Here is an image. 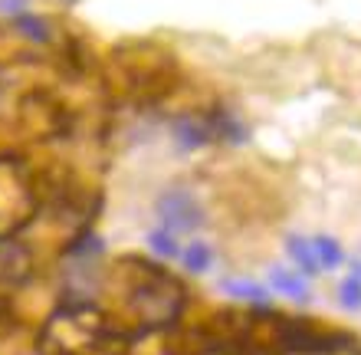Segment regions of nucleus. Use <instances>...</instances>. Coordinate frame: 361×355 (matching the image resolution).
<instances>
[{
	"label": "nucleus",
	"instance_id": "nucleus-1",
	"mask_svg": "<svg viewBox=\"0 0 361 355\" xmlns=\"http://www.w3.org/2000/svg\"><path fill=\"white\" fill-rule=\"evenodd\" d=\"M154 211L161 217L164 231L171 234H194L204 224V207L188 191H164L154 204Z\"/></svg>",
	"mask_w": 361,
	"mask_h": 355
},
{
	"label": "nucleus",
	"instance_id": "nucleus-2",
	"mask_svg": "<svg viewBox=\"0 0 361 355\" xmlns=\"http://www.w3.org/2000/svg\"><path fill=\"white\" fill-rule=\"evenodd\" d=\"M171 132H174V142H178L184 152H190V148H204V145H210L214 138H217V135H214V119H200V116L174 119Z\"/></svg>",
	"mask_w": 361,
	"mask_h": 355
},
{
	"label": "nucleus",
	"instance_id": "nucleus-3",
	"mask_svg": "<svg viewBox=\"0 0 361 355\" xmlns=\"http://www.w3.org/2000/svg\"><path fill=\"white\" fill-rule=\"evenodd\" d=\"M286 250H289V257H293V263L299 267V273L302 277H319V257H315L312 250V240L299 237V234H289L286 237Z\"/></svg>",
	"mask_w": 361,
	"mask_h": 355
},
{
	"label": "nucleus",
	"instance_id": "nucleus-4",
	"mask_svg": "<svg viewBox=\"0 0 361 355\" xmlns=\"http://www.w3.org/2000/svg\"><path fill=\"white\" fill-rule=\"evenodd\" d=\"M269 289L286 293V296H293V299H309V287H305L302 273H293V270H283V267L269 270Z\"/></svg>",
	"mask_w": 361,
	"mask_h": 355
},
{
	"label": "nucleus",
	"instance_id": "nucleus-5",
	"mask_svg": "<svg viewBox=\"0 0 361 355\" xmlns=\"http://www.w3.org/2000/svg\"><path fill=\"white\" fill-rule=\"evenodd\" d=\"M220 289L233 299H247V303H257V306H267L269 299V289L259 287V283H237V279H220Z\"/></svg>",
	"mask_w": 361,
	"mask_h": 355
},
{
	"label": "nucleus",
	"instance_id": "nucleus-6",
	"mask_svg": "<svg viewBox=\"0 0 361 355\" xmlns=\"http://www.w3.org/2000/svg\"><path fill=\"white\" fill-rule=\"evenodd\" d=\"M312 250H315V257H319V267L325 270H335V267H342V247H338V240L329 237V234H319V237L312 240Z\"/></svg>",
	"mask_w": 361,
	"mask_h": 355
},
{
	"label": "nucleus",
	"instance_id": "nucleus-7",
	"mask_svg": "<svg viewBox=\"0 0 361 355\" xmlns=\"http://www.w3.org/2000/svg\"><path fill=\"white\" fill-rule=\"evenodd\" d=\"M180 260H184V267H188L190 273H204V270L214 263V250H210L207 243L194 240V243H188V247L180 250Z\"/></svg>",
	"mask_w": 361,
	"mask_h": 355
},
{
	"label": "nucleus",
	"instance_id": "nucleus-8",
	"mask_svg": "<svg viewBox=\"0 0 361 355\" xmlns=\"http://www.w3.org/2000/svg\"><path fill=\"white\" fill-rule=\"evenodd\" d=\"M338 299H342V306L348 313H361V279L355 273L338 283Z\"/></svg>",
	"mask_w": 361,
	"mask_h": 355
},
{
	"label": "nucleus",
	"instance_id": "nucleus-9",
	"mask_svg": "<svg viewBox=\"0 0 361 355\" xmlns=\"http://www.w3.org/2000/svg\"><path fill=\"white\" fill-rule=\"evenodd\" d=\"M148 243L154 247V253H161V257H168V260H174V257H180V247H178V240H174V234L171 231H152L148 234Z\"/></svg>",
	"mask_w": 361,
	"mask_h": 355
},
{
	"label": "nucleus",
	"instance_id": "nucleus-10",
	"mask_svg": "<svg viewBox=\"0 0 361 355\" xmlns=\"http://www.w3.org/2000/svg\"><path fill=\"white\" fill-rule=\"evenodd\" d=\"M17 27L23 30L30 40H47V37H49L47 23H43L39 17H30V13H20V17H17Z\"/></svg>",
	"mask_w": 361,
	"mask_h": 355
},
{
	"label": "nucleus",
	"instance_id": "nucleus-11",
	"mask_svg": "<svg viewBox=\"0 0 361 355\" xmlns=\"http://www.w3.org/2000/svg\"><path fill=\"white\" fill-rule=\"evenodd\" d=\"M352 270H355V277L361 279V260H352Z\"/></svg>",
	"mask_w": 361,
	"mask_h": 355
}]
</instances>
